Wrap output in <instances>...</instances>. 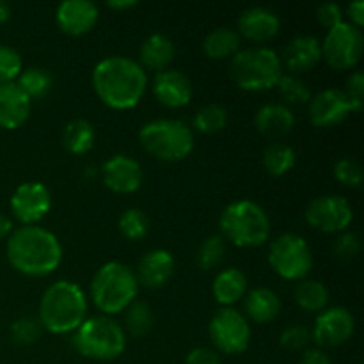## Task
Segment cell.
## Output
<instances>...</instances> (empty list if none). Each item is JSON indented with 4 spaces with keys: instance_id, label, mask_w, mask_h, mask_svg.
Masks as SVG:
<instances>
[{
    "instance_id": "74e56055",
    "label": "cell",
    "mask_w": 364,
    "mask_h": 364,
    "mask_svg": "<svg viewBox=\"0 0 364 364\" xmlns=\"http://www.w3.org/2000/svg\"><path fill=\"white\" fill-rule=\"evenodd\" d=\"M41 329L43 327L38 320L25 316L11 326V338L18 345H32L41 338Z\"/></svg>"
},
{
    "instance_id": "ac0fdd59",
    "label": "cell",
    "mask_w": 364,
    "mask_h": 364,
    "mask_svg": "<svg viewBox=\"0 0 364 364\" xmlns=\"http://www.w3.org/2000/svg\"><path fill=\"white\" fill-rule=\"evenodd\" d=\"M153 95L162 105L171 109L185 107L192 100V82L180 70L166 68L153 78Z\"/></svg>"
},
{
    "instance_id": "7402d4cb",
    "label": "cell",
    "mask_w": 364,
    "mask_h": 364,
    "mask_svg": "<svg viewBox=\"0 0 364 364\" xmlns=\"http://www.w3.org/2000/svg\"><path fill=\"white\" fill-rule=\"evenodd\" d=\"M322 59V43L315 36H297L284 50V63L294 73H302Z\"/></svg>"
},
{
    "instance_id": "7dc6e473",
    "label": "cell",
    "mask_w": 364,
    "mask_h": 364,
    "mask_svg": "<svg viewBox=\"0 0 364 364\" xmlns=\"http://www.w3.org/2000/svg\"><path fill=\"white\" fill-rule=\"evenodd\" d=\"M135 6H137L135 0H107V7H110V9L124 11V9H132V7Z\"/></svg>"
},
{
    "instance_id": "5bb4252c",
    "label": "cell",
    "mask_w": 364,
    "mask_h": 364,
    "mask_svg": "<svg viewBox=\"0 0 364 364\" xmlns=\"http://www.w3.org/2000/svg\"><path fill=\"white\" fill-rule=\"evenodd\" d=\"M355 331V320L347 308L323 309L315 320L311 338L318 347L333 348L347 343Z\"/></svg>"
},
{
    "instance_id": "f35d334b",
    "label": "cell",
    "mask_w": 364,
    "mask_h": 364,
    "mask_svg": "<svg viewBox=\"0 0 364 364\" xmlns=\"http://www.w3.org/2000/svg\"><path fill=\"white\" fill-rule=\"evenodd\" d=\"M311 331L306 326H288L279 336V343L287 350H302L311 343Z\"/></svg>"
},
{
    "instance_id": "30bf717a",
    "label": "cell",
    "mask_w": 364,
    "mask_h": 364,
    "mask_svg": "<svg viewBox=\"0 0 364 364\" xmlns=\"http://www.w3.org/2000/svg\"><path fill=\"white\" fill-rule=\"evenodd\" d=\"M363 46L361 28L354 27L348 21H341L327 31L322 43V55L336 70H350L361 59Z\"/></svg>"
},
{
    "instance_id": "d590c367",
    "label": "cell",
    "mask_w": 364,
    "mask_h": 364,
    "mask_svg": "<svg viewBox=\"0 0 364 364\" xmlns=\"http://www.w3.org/2000/svg\"><path fill=\"white\" fill-rule=\"evenodd\" d=\"M276 85L279 89L281 96L288 103H304L311 100V92H309L308 85L295 75H281Z\"/></svg>"
},
{
    "instance_id": "8992f818",
    "label": "cell",
    "mask_w": 364,
    "mask_h": 364,
    "mask_svg": "<svg viewBox=\"0 0 364 364\" xmlns=\"http://www.w3.org/2000/svg\"><path fill=\"white\" fill-rule=\"evenodd\" d=\"M231 77L245 91H265L281 78V59L272 48L252 46L240 50L231 59Z\"/></svg>"
},
{
    "instance_id": "f1b7e54d",
    "label": "cell",
    "mask_w": 364,
    "mask_h": 364,
    "mask_svg": "<svg viewBox=\"0 0 364 364\" xmlns=\"http://www.w3.org/2000/svg\"><path fill=\"white\" fill-rule=\"evenodd\" d=\"M295 301L302 309L309 313L323 311L329 302V291L320 281L304 279L295 288Z\"/></svg>"
},
{
    "instance_id": "8fae6325",
    "label": "cell",
    "mask_w": 364,
    "mask_h": 364,
    "mask_svg": "<svg viewBox=\"0 0 364 364\" xmlns=\"http://www.w3.org/2000/svg\"><path fill=\"white\" fill-rule=\"evenodd\" d=\"M208 333L223 354H242L251 341L247 318L233 308L219 309L210 322Z\"/></svg>"
},
{
    "instance_id": "e575fe53",
    "label": "cell",
    "mask_w": 364,
    "mask_h": 364,
    "mask_svg": "<svg viewBox=\"0 0 364 364\" xmlns=\"http://www.w3.org/2000/svg\"><path fill=\"white\" fill-rule=\"evenodd\" d=\"M149 220L139 208H128L119 217V231L128 240H141L148 235Z\"/></svg>"
},
{
    "instance_id": "1f68e13d",
    "label": "cell",
    "mask_w": 364,
    "mask_h": 364,
    "mask_svg": "<svg viewBox=\"0 0 364 364\" xmlns=\"http://www.w3.org/2000/svg\"><path fill=\"white\" fill-rule=\"evenodd\" d=\"M228 123V112L223 105L208 103L201 107L194 116V128L203 134H217Z\"/></svg>"
},
{
    "instance_id": "6da1fadb",
    "label": "cell",
    "mask_w": 364,
    "mask_h": 364,
    "mask_svg": "<svg viewBox=\"0 0 364 364\" xmlns=\"http://www.w3.org/2000/svg\"><path fill=\"white\" fill-rule=\"evenodd\" d=\"M148 85V75L137 60L124 55H110L92 70V87L105 105L132 109L141 102Z\"/></svg>"
},
{
    "instance_id": "ab89813d",
    "label": "cell",
    "mask_w": 364,
    "mask_h": 364,
    "mask_svg": "<svg viewBox=\"0 0 364 364\" xmlns=\"http://www.w3.org/2000/svg\"><path fill=\"white\" fill-rule=\"evenodd\" d=\"M334 176L348 187H359L363 181V169L354 159H341L334 166Z\"/></svg>"
},
{
    "instance_id": "ffe728a7",
    "label": "cell",
    "mask_w": 364,
    "mask_h": 364,
    "mask_svg": "<svg viewBox=\"0 0 364 364\" xmlns=\"http://www.w3.org/2000/svg\"><path fill=\"white\" fill-rule=\"evenodd\" d=\"M174 272V258L166 249H153L141 258L137 267L139 284L146 288H162Z\"/></svg>"
},
{
    "instance_id": "4dcf8cb0",
    "label": "cell",
    "mask_w": 364,
    "mask_h": 364,
    "mask_svg": "<svg viewBox=\"0 0 364 364\" xmlns=\"http://www.w3.org/2000/svg\"><path fill=\"white\" fill-rule=\"evenodd\" d=\"M18 85L28 98H43L52 89V75L43 68H27L18 77Z\"/></svg>"
},
{
    "instance_id": "d6986e66",
    "label": "cell",
    "mask_w": 364,
    "mask_h": 364,
    "mask_svg": "<svg viewBox=\"0 0 364 364\" xmlns=\"http://www.w3.org/2000/svg\"><path fill=\"white\" fill-rule=\"evenodd\" d=\"M31 114V98L16 82L0 84V127L7 130L21 127Z\"/></svg>"
},
{
    "instance_id": "83f0119b",
    "label": "cell",
    "mask_w": 364,
    "mask_h": 364,
    "mask_svg": "<svg viewBox=\"0 0 364 364\" xmlns=\"http://www.w3.org/2000/svg\"><path fill=\"white\" fill-rule=\"evenodd\" d=\"M96 139L95 127L87 119H73L64 127L63 142L68 151L75 155L87 153L92 148Z\"/></svg>"
},
{
    "instance_id": "9a60e30c",
    "label": "cell",
    "mask_w": 364,
    "mask_h": 364,
    "mask_svg": "<svg viewBox=\"0 0 364 364\" xmlns=\"http://www.w3.org/2000/svg\"><path fill=\"white\" fill-rule=\"evenodd\" d=\"M103 183L119 194H132L142 183L141 164L128 155H114L102 166Z\"/></svg>"
},
{
    "instance_id": "8d00e7d4",
    "label": "cell",
    "mask_w": 364,
    "mask_h": 364,
    "mask_svg": "<svg viewBox=\"0 0 364 364\" xmlns=\"http://www.w3.org/2000/svg\"><path fill=\"white\" fill-rule=\"evenodd\" d=\"M23 71L20 53L7 45H0V84L13 82Z\"/></svg>"
},
{
    "instance_id": "7bdbcfd3",
    "label": "cell",
    "mask_w": 364,
    "mask_h": 364,
    "mask_svg": "<svg viewBox=\"0 0 364 364\" xmlns=\"http://www.w3.org/2000/svg\"><path fill=\"white\" fill-rule=\"evenodd\" d=\"M316 18H318L323 27L333 28L343 21V13H341V7L336 2H323L316 9Z\"/></svg>"
},
{
    "instance_id": "60d3db41",
    "label": "cell",
    "mask_w": 364,
    "mask_h": 364,
    "mask_svg": "<svg viewBox=\"0 0 364 364\" xmlns=\"http://www.w3.org/2000/svg\"><path fill=\"white\" fill-rule=\"evenodd\" d=\"M345 96H347L348 103H350L352 112H359L363 110L364 105V73L363 71H354L350 77L347 78L345 84Z\"/></svg>"
},
{
    "instance_id": "b9f144b4",
    "label": "cell",
    "mask_w": 364,
    "mask_h": 364,
    "mask_svg": "<svg viewBox=\"0 0 364 364\" xmlns=\"http://www.w3.org/2000/svg\"><path fill=\"white\" fill-rule=\"evenodd\" d=\"M359 247H361V242H359L358 235L347 231L341 237H338L336 244H334V252L341 259H354L358 256Z\"/></svg>"
},
{
    "instance_id": "3957f363",
    "label": "cell",
    "mask_w": 364,
    "mask_h": 364,
    "mask_svg": "<svg viewBox=\"0 0 364 364\" xmlns=\"http://www.w3.org/2000/svg\"><path fill=\"white\" fill-rule=\"evenodd\" d=\"M87 315V301L80 287L71 281H55L39 301V323L53 334L75 333Z\"/></svg>"
},
{
    "instance_id": "9c48e42d",
    "label": "cell",
    "mask_w": 364,
    "mask_h": 364,
    "mask_svg": "<svg viewBox=\"0 0 364 364\" xmlns=\"http://www.w3.org/2000/svg\"><path fill=\"white\" fill-rule=\"evenodd\" d=\"M269 263L283 279H302L313 267L308 242L295 233H284L270 244Z\"/></svg>"
},
{
    "instance_id": "44dd1931",
    "label": "cell",
    "mask_w": 364,
    "mask_h": 364,
    "mask_svg": "<svg viewBox=\"0 0 364 364\" xmlns=\"http://www.w3.org/2000/svg\"><path fill=\"white\" fill-rule=\"evenodd\" d=\"M281 21L274 11L267 7H249L238 18V28L252 41H267L279 32Z\"/></svg>"
},
{
    "instance_id": "603a6c76",
    "label": "cell",
    "mask_w": 364,
    "mask_h": 364,
    "mask_svg": "<svg viewBox=\"0 0 364 364\" xmlns=\"http://www.w3.org/2000/svg\"><path fill=\"white\" fill-rule=\"evenodd\" d=\"M255 123L263 135L277 137L288 134L294 128L295 116L283 103H265L256 112Z\"/></svg>"
},
{
    "instance_id": "681fc988",
    "label": "cell",
    "mask_w": 364,
    "mask_h": 364,
    "mask_svg": "<svg viewBox=\"0 0 364 364\" xmlns=\"http://www.w3.org/2000/svg\"><path fill=\"white\" fill-rule=\"evenodd\" d=\"M11 18V6L6 0H0V23L7 21Z\"/></svg>"
},
{
    "instance_id": "d4e9b609",
    "label": "cell",
    "mask_w": 364,
    "mask_h": 364,
    "mask_svg": "<svg viewBox=\"0 0 364 364\" xmlns=\"http://www.w3.org/2000/svg\"><path fill=\"white\" fill-rule=\"evenodd\" d=\"M212 290L219 304L231 306L247 294V277L240 269H226L217 274Z\"/></svg>"
},
{
    "instance_id": "f546056e",
    "label": "cell",
    "mask_w": 364,
    "mask_h": 364,
    "mask_svg": "<svg viewBox=\"0 0 364 364\" xmlns=\"http://www.w3.org/2000/svg\"><path fill=\"white\" fill-rule=\"evenodd\" d=\"M263 166L274 176H283L295 166V151L283 142H272L263 151Z\"/></svg>"
},
{
    "instance_id": "52a82bcc",
    "label": "cell",
    "mask_w": 364,
    "mask_h": 364,
    "mask_svg": "<svg viewBox=\"0 0 364 364\" xmlns=\"http://www.w3.org/2000/svg\"><path fill=\"white\" fill-rule=\"evenodd\" d=\"M73 347L89 359L112 361L127 348L124 331L110 316L85 318L73 334Z\"/></svg>"
},
{
    "instance_id": "2e32d148",
    "label": "cell",
    "mask_w": 364,
    "mask_h": 364,
    "mask_svg": "<svg viewBox=\"0 0 364 364\" xmlns=\"http://www.w3.org/2000/svg\"><path fill=\"white\" fill-rule=\"evenodd\" d=\"M98 16V6L91 0H64L55 11L57 25L71 36H82L91 31Z\"/></svg>"
},
{
    "instance_id": "7a4b0ae2",
    "label": "cell",
    "mask_w": 364,
    "mask_h": 364,
    "mask_svg": "<svg viewBox=\"0 0 364 364\" xmlns=\"http://www.w3.org/2000/svg\"><path fill=\"white\" fill-rule=\"evenodd\" d=\"M7 259L18 272L31 277L52 274L63 259L60 242L41 226H21L11 231L6 245Z\"/></svg>"
},
{
    "instance_id": "d6a6232c",
    "label": "cell",
    "mask_w": 364,
    "mask_h": 364,
    "mask_svg": "<svg viewBox=\"0 0 364 364\" xmlns=\"http://www.w3.org/2000/svg\"><path fill=\"white\" fill-rule=\"evenodd\" d=\"M153 311L146 302L134 301L127 308V329L132 336L141 338L151 331Z\"/></svg>"
},
{
    "instance_id": "e0dca14e",
    "label": "cell",
    "mask_w": 364,
    "mask_h": 364,
    "mask_svg": "<svg viewBox=\"0 0 364 364\" xmlns=\"http://www.w3.org/2000/svg\"><path fill=\"white\" fill-rule=\"evenodd\" d=\"M350 112V103L341 89H323L309 103L311 123L322 128L340 124Z\"/></svg>"
},
{
    "instance_id": "bcb514c9",
    "label": "cell",
    "mask_w": 364,
    "mask_h": 364,
    "mask_svg": "<svg viewBox=\"0 0 364 364\" xmlns=\"http://www.w3.org/2000/svg\"><path fill=\"white\" fill-rule=\"evenodd\" d=\"M301 364H333V361H331L329 355L323 350H320V348H309V350H306L304 355H302Z\"/></svg>"
},
{
    "instance_id": "5b68a950",
    "label": "cell",
    "mask_w": 364,
    "mask_h": 364,
    "mask_svg": "<svg viewBox=\"0 0 364 364\" xmlns=\"http://www.w3.org/2000/svg\"><path fill=\"white\" fill-rule=\"evenodd\" d=\"M219 228L224 240L238 247H258L269 240L270 219L265 210L251 199H240L224 208Z\"/></svg>"
},
{
    "instance_id": "f6af8a7d",
    "label": "cell",
    "mask_w": 364,
    "mask_h": 364,
    "mask_svg": "<svg viewBox=\"0 0 364 364\" xmlns=\"http://www.w3.org/2000/svg\"><path fill=\"white\" fill-rule=\"evenodd\" d=\"M347 13H348V18H350V21H348V23H352L354 27L361 28L364 23V2L363 0H354V2L348 4Z\"/></svg>"
},
{
    "instance_id": "ba28073f",
    "label": "cell",
    "mask_w": 364,
    "mask_h": 364,
    "mask_svg": "<svg viewBox=\"0 0 364 364\" xmlns=\"http://www.w3.org/2000/svg\"><path fill=\"white\" fill-rule=\"evenodd\" d=\"M139 141L149 155L166 162L183 160L194 148V134L180 119L149 121L139 132Z\"/></svg>"
},
{
    "instance_id": "277c9868",
    "label": "cell",
    "mask_w": 364,
    "mask_h": 364,
    "mask_svg": "<svg viewBox=\"0 0 364 364\" xmlns=\"http://www.w3.org/2000/svg\"><path fill=\"white\" fill-rule=\"evenodd\" d=\"M139 281L135 270L119 262L100 267L91 283V297L96 308L105 315H116L135 301Z\"/></svg>"
},
{
    "instance_id": "484cf974",
    "label": "cell",
    "mask_w": 364,
    "mask_h": 364,
    "mask_svg": "<svg viewBox=\"0 0 364 364\" xmlns=\"http://www.w3.org/2000/svg\"><path fill=\"white\" fill-rule=\"evenodd\" d=\"M139 57H141V63H139L141 66L144 64L149 70L162 71L173 60L174 43L166 34L155 32L142 41Z\"/></svg>"
},
{
    "instance_id": "c3c4849f",
    "label": "cell",
    "mask_w": 364,
    "mask_h": 364,
    "mask_svg": "<svg viewBox=\"0 0 364 364\" xmlns=\"http://www.w3.org/2000/svg\"><path fill=\"white\" fill-rule=\"evenodd\" d=\"M11 231H13V223H11L9 217L0 213V240L9 237Z\"/></svg>"
},
{
    "instance_id": "ee69618b",
    "label": "cell",
    "mask_w": 364,
    "mask_h": 364,
    "mask_svg": "<svg viewBox=\"0 0 364 364\" xmlns=\"http://www.w3.org/2000/svg\"><path fill=\"white\" fill-rule=\"evenodd\" d=\"M187 364H223L220 358L210 348H194V350L188 352L187 355Z\"/></svg>"
},
{
    "instance_id": "cb8c5ba5",
    "label": "cell",
    "mask_w": 364,
    "mask_h": 364,
    "mask_svg": "<svg viewBox=\"0 0 364 364\" xmlns=\"http://www.w3.org/2000/svg\"><path fill=\"white\" fill-rule=\"evenodd\" d=\"M281 311V301L277 294L270 288H252L245 295V313L251 320L258 323L272 322Z\"/></svg>"
},
{
    "instance_id": "836d02e7",
    "label": "cell",
    "mask_w": 364,
    "mask_h": 364,
    "mask_svg": "<svg viewBox=\"0 0 364 364\" xmlns=\"http://www.w3.org/2000/svg\"><path fill=\"white\" fill-rule=\"evenodd\" d=\"M226 258V240L219 235L205 238L198 249V265L203 270H212L219 267Z\"/></svg>"
},
{
    "instance_id": "4fadbf2b",
    "label": "cell",
    "mask_w": 364,
    "mask_h": 364,
    "mask_svg": "<svg viewBox=\"0 0 364 364\" xmlns=\"http://www.w3.org/2000/svg\"><path fill=\"white\" fill-rule=\"evenodd\" d=\"M52 208V194L41 181H25L11 196V212L23 226L39 223Z\"/></svg>"
},
{
    "instance_id": "4316f807",
    "label": "cell",
    "mask_w": 364,
    "mask_h": 364,
    "mask_svg": "<svg viewBox=\"0 0 364 364\" xmlns=\"http://www.w3.org/2000/svg\"><path fill=\"white\" fill-rule=\"evenodd\" d=\"M240 46V34L231 27H215L203 41V50L212 59L235 55Z\"/></svg>"
},
{
    "instance_id": "7c38bea8",
    "label": "cell",
    "mask_w": 364,
    "mask_h": 364,
    "mask_svg": "<svg viewBox=\"0 0 364 364\" xmlns=\"http://www.w3.org/2000/svg\"><path fill=\"white\" fill-rule=\"evenodd\" d=\"M352 219H354V210L343 196H320L313 199L306 208V220L313 228L326 233L347 230Z\"/></svg>"
}]
</instances>
